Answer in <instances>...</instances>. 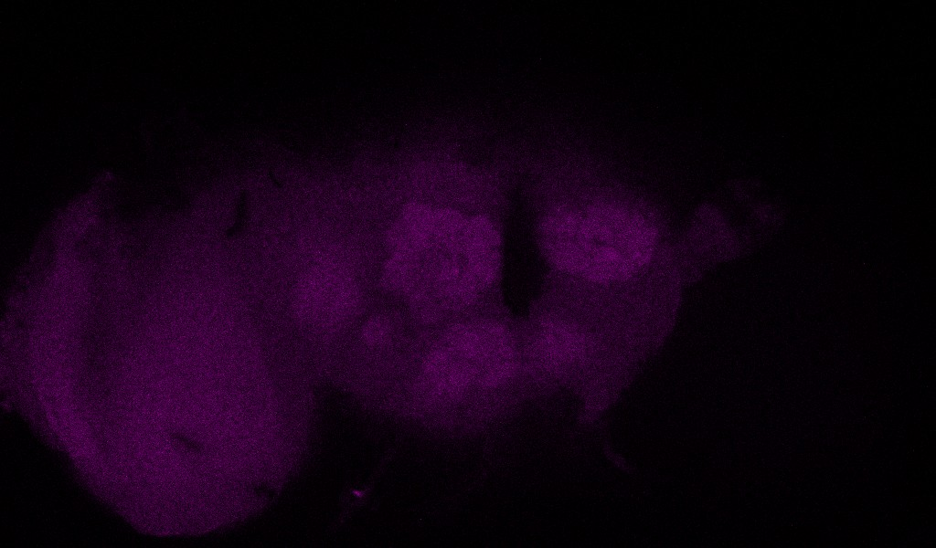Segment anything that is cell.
Returning a JSON list of instances; mask_svg holds the SVG:
<instances>
[{
	"instance_id": "cell-2",
	"label": "cell",
	"mask_w": 936,
	"mask_h": 548,
	"mask_svg": "<svg viewBox=\"0 0 936 548\" xmlns=\"http://www.w3.org/2000/svg\"><path fill=\"white\" fill-rule=\"evenodd\" d=\"M467 221L452 208L434 209V241L448 252L463 253Z\"/></svg>"
},
{
	"instance_id": "cell-1",
	"label": "cell",
	"mask_w": 936,
	"mask_h": 548,
	"mask_svg": "<svg viewBox=\"0 0 936 548\" xmlns=\"http://www.w3.org/2000/svg\"><path fill=\"white\" fill-rule=\"evenodd\" d=\"M540 231L551 264L596 288L639 277L654 262L662 241L652 213L616 199L557 206L544 216Z\"/></svg>"
},
{
	"instance_id": "cell-5",
	"label": "cell",
	"mask_w": 936,
	"mask_h": 548,
	"mask_svg": "<svg viewBox=\"0 0 936 548\" xmlns=\"http://www.w3.org/2000/svg\"><path fill=\"white\" fill-rule=\"evenodd\" d=\"M401 220L420 236L434 242V209L411 202L403 208Z\"/></svg>"
},
{
	"instance_id": "cell-4",
	"label": "cell",
	"mask_w": 936,
	"mask_h": 548,
	"mask_svg": "<svg viewBox=\"0 0 936 548\" xmlns=\"http://www.w3.org/2000/svg\"><path fill=\"white\" fill-rule=\"evenodd\" d=\"M388 240L394 252H406L417 255L427 250L433 244L412 230L401 219L390 227Z\"/></svg>"
},
{
	"instance_id": "cell-3",
	"label": "cell",
	"mask_w": 936,
	"mask_h": 548,
	"mask_svg": "<svg viewBox=\"0 0 936 548\" xmlns=\"http://www.w3.org/2000/svg\"><path fill=\"white\" fill-rule=\"evenodd\" d=\"M419 257L417 254L394 252L385 266V285L390 290H406L420 268Z\"/></svg>"
}]
</instances>
